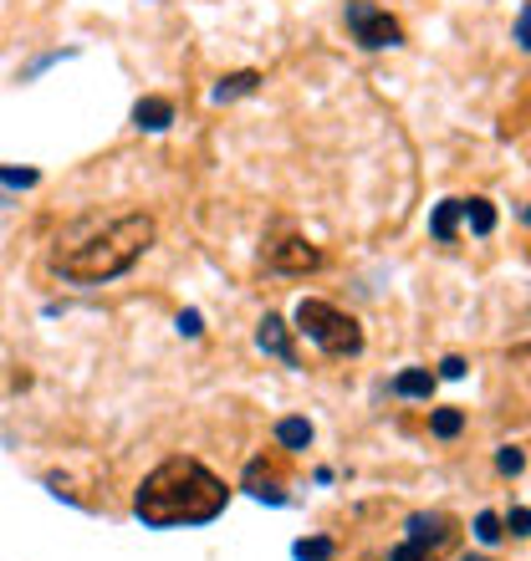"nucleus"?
<instances>
[{"label": "nucleus", "instance_id": "1", "mask_svg": "<svg viewBox=\"0 0 531 561\" xmlns=\"http://www.w3.org/2000/svg\"><path fill=\"white\" fill-rule=\"evenodd\" d=\"M154 245V220L148 215H113V220H88L77 225L67 240H57L52 251V271L72 286H103L118 280L123 271L138 266V255Z\"/></svg>", "mask_w": 531, "mask_h": 561}, {"label": "nucleus", "instance_id": "2", "mask_svg": "<svg viewBox=\"0 0 531 561\" xmlns=\"http://www.w3.org/2000/svg\"><path fill=\"white\" fill-rule=\"evenodd\" d=\"M225 501H230V490H225L221 474L205 470L190 455H174L138 485L133 516L144 526H205L225 511Z\"/></svg>", "mask_w": 531, "mask_h": 561}, {"label": "nucleus", "instance_id": "3", "mask_svg": "<svg viewBox=\"0 0 531 561\" xmlns=\"http://www.w3.org/2000/svg\"><path fill=\"white\" fill-rule=\"evenodd\" d=\"M296 332L307 342H317L327 357L363 353V327H358V317H348V311L323 301V296H302V301H296Z\"/></svg>", "mask_w": 531, "mask_h": 561}, {"label": "nucleus", "instance_id": "4", "mask_svg": "<svg viewBox=\"0 0 531 561\" xmlns=\"http://www.w3.org/2000/svg\"><path fill=\"white\" fill-rule=\"evenodd\" d=\"M342 21H348V31H353V42L363 46V51H384V46L404 42V26H398L388 11H379L373 0H348V5H342Z\"/></svg>", "mask_w": 531, "mask_h": 561}, {"label": "nucleus", "instance_id": "5", "mask_svg": "<svg viewBox=\"0 0 531 561\" xmlns=\"http://www.w3.org/2000/svg\"><path fill=\"white\" fill-rule=\"evenodd\" d=\"M404 541H414V547H425V551H440L450 541V520L440 511H419V516H409V536Z\"/></svg>", "mask_w": 531, "mask_h": 561}, {"label": "nucleus", "instance_id": "6", "mask_svg": "<svg viewBox=\"0 0 531 561\" xmlns=\"http://www.w3.org/2000/svg\"><path fill=\"white\" fill-rule=\"evenodd\" d=\"M174 123V103L169 98H138V107H133V128L138 134H163Z\"/></svg>", "mask_w": 531, "mask_h": 561}, {"label": "nucleus", "instance_id": "7", "mask_svg": "<svg viewBox=\"0 0 531 561\" xmlns=\"http://www.w3.org/2000/svg\"><path fill=\"white\" fill-rule=\"evenodd\" d=\"M256 347H261V353H271V357H281L286 368L296 363L292 342H286V322H281V317H261V327H256Z\"/></svg>", "mask_w": 531, "mask_h": 561}, {"label": "nucleus", "instance_id": "8", "mask_svg": "<svg viewBox=\"0 0 531 561\" xmlns=\"http://www.w3.org/2000/svg\"><path fill=\"white\" fill-rule=\"evenodd\" d=\"M271 266L276 271H317L323 266V255L312 251V245H302V240H286V245L271 251Z\"/></svg>", "mask_w": 531, "mask_h": 561}, {"label": "nucleus", "instance_id": "9", "mask_svg": "<svg viewBox=\"0 0 531 561\" xmlns=\"http://www.w3.org/2000/svg\"><path fill=\"white\" fill-rule=\"evenodd\" d=\"M460 220H465V230L471 236H496V205L490 199H460Z\"/></svg>", "mask_w": 531, "mask_h": 561}, {"label": "nucleus", "instance_id": "10", "mask_svg": "<svg viewBox=\"0 0 531 561\" xmlns=\"http://www.w3.org/2000/svg\"><path fill=\"white\" fill-rule=\"evenodd\" d=\"M246 490H251L256 501H271V505H281V501H286V490H281L276 470H266L261 459H251V470H246Z\"/></svg>", "mask_w": 531, "mask_h": 561}, {"label": "nucleus", "instance_id": "11", "mask_svg": "<svg viewBox=\"0 0 531 561\" xmlns=\"http://www.w3.org/2000/svg\"><path fill=\"white\" fill-rule=\"evenodd\" d=\"M388 393H394V399H429V393H434V373L429 368L398 373L394 383H388Z\"/></svg>", "mask_w": 531, "mask_h": 561}, {"label": "nucleus", "instance_id": "12", "mask_svg": "<svg viewBox=\"0 0 531 561\" xmlns=\"http://www.w3.org/2000/svg\"><path fill=\"white\" fill-rule=\"evenodd\" d=\"M429 236L440 240V245H450V240L460 236V199H440V205H434V215H429Z\"/></svg>", "mask_w": 531, "mask_h": 561}, {"label": "nucleus", "instance_id": "13", "mask_svg": "<svg viewBox=\"0 0 531 561\" xmlns=\"http://www.w3.org/2000/svg\"><path fill=\"white\" fill-rule=\"evenodd\" d=\"M256 88H261V72H236L215 88V103H236V98H246V92H256Z\"/></svg>", "mask_w": 531, "mask_h": 561}, {"label": "nucleus", "instance_id": "14", "mask_svg": "<svg viewBox=\"0 0 531 561\" xmlns=\"http://www.w3.org/2000/svg\"><path fill=\"white\" fill-rule=\"evenodd\" d=\"M276 444H281V449H307V444H312V424H307V419H281V424H276Z\"/></svg>", "mask_w": 531, "mask_h": 561}, {"label": "nucleus", "instance_id": "15", "mask_svg": "<svg viewBox=\"0 0 531 561\" xmlns=\"http://www.w3.org/2000/svg\"><path fill=\"white\" fill-rule=\"evenodd\" d=\"M429 428H434L440 439H455L460 428H465V414H460V409H434V419H429Z\"/></svg>", "mask_w": 531, "mask_h": 561}, {"label": "nucleus", "instance_id": "16", "mask_svg": "<svg viewBox=\"0 0 531 561\" xmlns=\"http://www.w3.org/2000/svg\"><path fill=\"white\" fill-rule=\"evenodd\" d=\"M501 516H496V511H481V516H475V541H481V547H496V541H501Z\"/></svg>", "mask_w": 531, "mask_h": 561}, {"label": "nucleus", "instance_id": "17", "mask_svg": "<svg viewBox=\"0 0 531 561\" xmlns=\"http://www.w3.org/2000/svg\"><path fill=\"white\" fill-rule=\"evenodd\" d=\"M332 557V541L327 536H312V541H296V561H327Z\"/></svg>", "mask_w": 531, "mask_h": 561}, {"label": "nucleus", "instance_id": "18", "mask_svg": "<svg viewBox=\"0 0 531 561\" xmlns=\"http://www.w3.org/2000/svg\"><path fill=\"white\" fill-rule=\"evenodd\" d=\"M521 465H527V455H521V449H511V444L496 455V470H501V474H521Z\"/></svg>", "mask_w": 531, "mask_h": 561}, {"label": "nucleus", "instance_id": "19", "mask_svg": "<svg viewBox=\"0 0 531 561\" xmlns=\"http://www.w3.org/2000/svg\"><path fill=\"white\" fill-rule=\"evenodd\" d=\"M501 526H506L511 536H531V511H527V505H517V511H511Z\"/></svg>", "mask_w": 531, "mask_h": 561}, {"label": "nucleus", "instance_id": "20", "mask_svg": "<svg viewBox=\"0 0 531 561\" xmlns=\"http://www.w3.org/2000/svg\"><path fill=\"white\" fill-rule=\"evenodd\" d=\"M517 46L521 51H531V0L521 5V15H517Z\"/></svg>", "mask_w": 531, "mask_h": 561}, {"label": "nucleus", "instance_id": "21", "mask_svg": "<svg viewBox=\"0 0 531 561\" xmlns=\"http://www.w3.org/2000/svg\"><path fill=\"white\" fill-rule=\"evenodd\" d=\"M388 561H429V551H425V547H414V541H404L398 551H388Z\"/></svg>", "mask_w": 531, "mask_h": 561}, {"label": "nucleus", "instance_id": "22", "mask_svg": "<svg viewBox=\"0 0 531 561\" xmlns=\"http://www.w3.org/2000/svg\"><path fill=\"white\" fill-rule=\"evenodd\" d=\"M440 378H465V357H444V363H440Z\"/></svg>", "mask_w": 531, "mask_h": 561}, {"label": "nucleus", "instance_id": "23", "mask_svg": "<svg viewBox=\"0 0 531 561\" xmlns=\"http://www.w3.org/2000/svg\"><path fill=\"white\" fill-rule=\"evenodd\" d=\"M0 179H5V184H21V190H26V184H36V174H31V169H21V174H15V169H0Z\"/></svg>", "mask_w": 531, "mask_h": 561}, {"label": "nucleus", "instance_id": "24", "mask_svg": "<svg viewBox=\"0 0 531 561\" xmlns=\"http://www.w3.org/2000/svg\"><path fill=\"white\" fill-rule=\"evenodd\" d=\"M179 332H184V337H200V311H184V317H179Z\"/></svg>", "mask_w": 531, "mask_h": 561}, {"label": "nucleus", "instance_id": "25", "mask_svg": "<svg viewBox=\"0 0 531 561\" xmlns=\"http://www.w3.org/2000/svg\"><path fill=\"white\" fill-rule=\"evenodd\" d=\"M460 561H490V557H460Z\"/></svg>", "mask_w": 531, "mask_h": 561}, {"label": "nucleus", "instance_id": "26", "mask_svg": "<svg viewBox=\"0 0 531 561\" xmlns=\"http://www.w3.org/2000/svg\"><path fill=\"white\" fill-rule=\"evenodd\" d=\"M527 225H531V209H527Z\"/></svg>", "mask_w": 531, "mask_h": 561}]
</instances>
